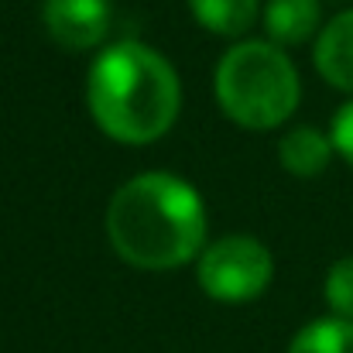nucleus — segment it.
Instances as JSON below:
<instances>
[{"instance_id":"11","label":"nucleus","mask_w":353,"mask_h":353,"mask_svg":"<svg viewBox=\"0 0 353 353\" xmlns=\"http://www.w3.org/2000/svg\"><path fill=\"white\" fill-rule=\"evenodd\" d=\"M323 299L330 305V316L353 323V254L333 261V268L326 271V281H323Z\"/></svg>"},{"instance_id":"10","label":"nucleus","mask_w":353,"mask_h":353,"mask_svg":"<svg viewBox=\"0 0 353 353\" xmlns=\"http://www.w3.org/2000/svg\"><path fill=\"white\" fill-rule=\"evenodd\" d=\"M288 353H353V323L340 316L312 319L295 333Z\"/></svg>"},{"instance_id":"3","label":"nucleus","mask_w":353,"mask_h":353,"mask_svg":"<svg viewBox=\"0 0 353 353\" xmlns=\"http://www.w3.org/2000/svg\"><path fill=\"white\" fill-rule=\"evenodd\" d=\"M213 93L236 127L274 130L299 110L302 79L281 45L247 38L216 62Z\"/></svg>"},{"instance_id":"12","label":"nucleus","mask_w":353,"mask_h":353,"mask_svg":"<svg viewBox=\"0 0 353 353\" xmlns=\"http://www.w3.org/2000/svg\"><path fill=\"white\" fill-rule=\"evenodd\" d=\"M330 141H333V151L353 168V100H347L336 110V117L330 123Z\"/></svg>"},{"instance_id":"2","label":"nucleus","mask_w":353,"mask_h":353,"mask_svg":"<svg viewBox=\"0 0 353 353\" xmlns=\"http://www.w3.org/2000/svg\"><path fill=\"white\" fill-rule=\"evenodd\" d=\"M86 107L110 141L144 148L175 127L182 110V83L175 65L158 48L137 38H120L90 62Z\"/></svg>"},{"instance_id":"4","label":"nucleus","mask_w":353,"mask_h":353,"mask_svg":"<svg viewBox=\"0 0 353 353\" xmlns=\"http://www.w3.org/2000/svg\"><path fill=\"white\" fill-rule=\"evenodd\" d=\"M274 278V254L257 236L230 234L203 247L196 257L199 288L223 305H243L268 292Z\"/></svg>"},{"instance_id":"6","label":"nucleus","mask_w":353,"mask_h":353,"mask_svg":"<svg viewBox=\"0 0 353 353\" xmlns=\"http://www.w3.org/2000/svg\"><path fill=\"white\" fill-rule=\"evenodd\" d=\"M312 62L333 90L353 97V7L323 24V31L316 34Z\"/></svg>"},{"instance_id":"7","label":"nucleus","mask_w":353,"mask_h":353,"mask_svg":"<svg viewBox=\"0 0 353 353\" xmlns=\"http://www.w3.org/2000/svg\"><path fill=\"white\" fill-rule=\"evenodd\" d=\"M264 31L268 41L288 48L305 45L323 31V3L319 0H268L264 3Z\"/></svg>"},{"instance_id":"5","label":"nucleus","mask_w":353,"mask_h":353,"mask_svg":"<svg viewBox=\"0 0 353 353\" xmlns=\"http://www.w3.org/2000/svg\"><path fill=\"white\" fill-rule=\"evenodd\" d=\"M41 21L55 45L69 52H90L107 41L114 7L110 0H45Z\"/></svg>"},{"instance_id":"1","label":"nucleus","mask_w":353,"mask_h":353,"mask_svg":"<svg viewBox=\"0 0 353 353\" xmlns=\"http://www.w3.org/2000/svg\"><path fill=\"white\" fill-rule=\"evenodd\" d=\"M107 240L130 268H182L206 247L203 192L182 175L141 172L120 185L107 206Z\"/></svg>"},{"instance_id":"8","label":"nucleus","mask_w":353,"mask_h":353,"mask_svg":"<svg viewBox=\"0 0 353 353\" xmlns=\"http://www.w3.org/2000/svg\"><path fill=\"white\" fill-rule=\"evenodd\" d=\"M333 141L330 134H323L319 127H292L281 141H278V161L288 175L295 179H316L330 168L333 161Z\"/></svg>"},{"instance_id":"9","label":"nucleus","mask_w":353,"mask_h":353,"mask_svg":"<svg viewBox=\"0 0 353 353\" xmlns=\"http://www.w3.org/2000/svg\"><path fill=\"white\" fill-rule=\"evenodd\" d=\"M189 10L210 34L243 38L261 14V0H189Z\"/></svg>"}]
</instances>
